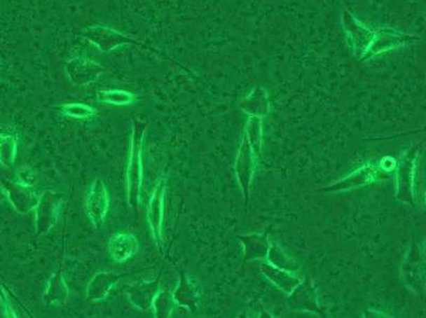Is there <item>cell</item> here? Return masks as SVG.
<instances>
[{"label": "cell", "mask_w": 426, "mask_h": 318, "mask_svg": "<svg viewBox=\"0 0 426 318\" xmlns=\"http://www.w3.org/2000/svg\"><path fill=\"white\" fill-rule=\"evenodd\" d=\"M419 40L420 38L413 36V34H403V32H397L394 29H380L378 32H374L372 42L369 45L366 53L360 57V60H371L372 57H376V55H382L387 51L394 50L399 47L413 44Z\"/></svg>", "instance_id": "6da1fadb"}, {"label": "cell", "mask_w": 426, "mask_h": 318, "mask_svg": "<svg viewBox=\"0 0 426 318\" xmlns=\"http://www.w3.org/2000/svg\"><path fill=\"white\" fill-rule=\"evenodd\" d=\"M341 22L342 28L354 55L360 59L372 42L374 32L362 24L351 10H343Z\"/></svg>", "instance_id": "7a4b0ae2"}, {"label": "cell", "mask_w": 426, "mask_h": 318, "mask_svg": "<svg viewBox=\"0 0 426 318\" xmlns=\"http://www.w3.org/2000/svg\"><path fill=\"white\" fill-rule=\"evenodd\" d=\"M83 36L104 53H110L123 45L137 43L132 39L104 26H93L85 29Z\"/></svg>", "instance_id": "3957f363"}, {"label": "cell", "mask_w": 426, "mask_h": 318, "mask_svg": "<svg viewBox=\"0 0 426 318\" xmlns=\"http://www.w3.org/2000/svg\"><path fill=\"white\" fill-rule=\"evenodd\" d=\"M65 71L71 83L77 86H85L98 79L104 73V67L94 61L75 57L67 63Z\"/></svg>", "instance_id": "277c9868"}, {"label": "cell", "mask_w": 426, "mask_h": 318, "mask_svg": "<svg viewBox=\"0 0 426 318\" xmlns=\"http://www.w3.org/2000/svg\"><path fill=\"white\" fill-rule=\"evenodd\" d=\"M109 208V198L106 186L102 180L97 179L92 184L87 200L88 213L95 225L102 223Z\"/></svg>", "instance_id": "5b68a950"}, {"label": "cell", "mask_w": 426, "mask_h": 318, "mask_svg": "<svg viewBox=\"0 0 426 318\" xmlns=\"http://www.w3.org/2000/svg\"><path fill=\"white\" fill-rule=\"evenodd\" d=\"M127 175H128L129 195L131 197L137 194L139 198L141 182H142V141H139V145H136V141L133 139Z\"/></svg>", "instance_id": "8992f818"}, {"label": "cell", "mask_w": 426, "mask_h": 318, "mask_svg": "<svg viewBox=\"0 0 426 318\" xmlns=\"http://www.w3.org/2000/svg\"><path fill=\"white\" fill-rule=\"evenodd\" d=\"M138 241L131 235H116L109 243L110 254L116 261L122 262L130 258L138 250Z\"/></svg>", "instance_id": "52a82bcc"}, {"label": "cell", "mask_w": 426, "mask_h": 318, "mask_svg": "<svg viewBox=\"0 0 426 318\" xmlns=\"http://www.w3.org/2000/svg\"><path fill=\"white\" fill-rule=\"evenodd\" d=\"M163 184H160L151 196L149 202V219L151 230L156 239L161 237V225H163Z\"/></svg>", "instance_id": "ba28073f"}, {"label": "cell", "mask_w": 426, "mask_h": 318, "mask_svg": "<svg viewBox=\"0 0 426 318\" xmlns=\"http://www.w3.org/2000/svg\"><path fill=\"white\" fill-rule=\"evenodd\" d=\"M97 99L100 102H104V104L123 106V104H129L133 102L135 96H133V94L129 93V92L112 90V91L99 92L97 95Z\"/></svg>", "instance_id": "9c48e42d"}, {"label": "cell", "mask_w": 426, "mask_h": 318, "mask_svg": "<svg viewBox=\"0 0 426 318\" xmlns=\"http://www.w3.org/2000/svg\"><path fill=\"white\" fill-rule=\"evenodd\" d=\"M63 112L67 116L74 118H91L94 114V110L91 106L83 104H67L63 106Z\"/></svg>", "instance_id": "30bf717a"}]
</instances>
